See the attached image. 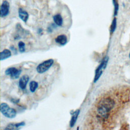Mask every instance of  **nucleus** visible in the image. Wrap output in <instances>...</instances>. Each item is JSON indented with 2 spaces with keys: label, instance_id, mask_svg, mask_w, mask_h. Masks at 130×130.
<instances>
[{
  "label": "nucleus",
  "instance_id": "obj_9",
  "mask_svg": "<svg viewBox=\"0 0 130 130\" xmlns=\"http://www.w3.org/2000/svg\"><path fill=\"white\" fill-rule=\"evenodd\" d=\"M80 113V110L79 109L76 110L75 111H74L73 114H72V116L70 120V125L71 127H73L74 126V125L76 123V122L77 121L78 116L79 114Z\"/></svg>",
  "mask_w": 130,
  "mask_h": 130
},
{
  "label": "nucleus",
  "instance_id": "obj_13",
  "mask_svg": "<svg viewBox=\"0 0 130 130\" xmlns=\"http://www.w3.org/2000/svg\"><path fill=\"white\" fill-rule=\"evenodd\" d=\"M116 18H114L112 22L111 23V27H110V31L111 34H113L116 28V25H117V20H116Z\"/></svg>",
  "mask_w": 130,
  "mask_h": 130
},
{
  "label": "nucleus",
  "instance_id": "obj_8",
  "mask_svg": "<svg viewBox=\"0 0 130 130\" xmlns=\"http://www.w3.org/2000/svg\"><path fill=\"white\" fill-rule=\"evenodd\" d=\"M18 15L19 18L24 22H26L28 18V14L26 11L22 8H19L18 10Z\"/></svg>",
  "mask_w": 130,
  "mask_h": 130
},
{
  "label": "nucleus",
  "instance_id": "obj_1",
  "mask_svg": "<svg viewBox=\"0 0 130 130\" xmlns=\"http://www.w3.org/2000/svg\"><path fill=\"white\" fill-rule=\"evenodd\" d=\"M0 111L5 117L9 118H13L16 115L15 110L10 108L7 104L5 103H1L0 106Z\"/></svg>",
  "mask_w": 130,
  "mask_h": 130
},
{
  "label": "nucleus",
  "instance_id": "obj_14",
  "mask_svg": "<svg viewBox=\"0 0 130 130\" xmlns=\"http://www.w3.org/2000/svg\"><path fill=\"white\" fill-rule=\"evenodd\" d=\"M113 4L114 7V16H116L118 14V10H119V5L117 0H112Z\"/></svg>",
  "mask_w": 130,
  "mask_h": 130
},
{
  "label": "nucleus",
  "instance_id": "obj_17",
  "mask_svg": "<svg viewBox=\"0 0 130 130\" xmlns=\"http://www.w3.org/2000/svg\"><path fill=\"white\" fill-rule=\"evenodd\" d=\"M129 58H130V52H129Z\"/></svg>",
  "mask_w": 130,
  "mask_h": 130
},
{
  "label": "nucleus",
  "instance_id": "obj_3",
  "mask_svg": "<svg viewBox=\"0 0 130 130\" xmlns=\"http://www.w3.org/2000/svg\"><path fill=\"white\" fill-rule=\"evenodd\" d=\"M54 63V60L52 59H47L43 62L40 63L37 67V71L40 74H42L48 71Z\"/></svg>",
  "mask_w": 130,
  "mask_h": 130
},
{
  "label": "nucleus",
  "instance_id": "obj_6",
  "mask_svg": "<svg viewBox=\"0 0 130 130\" xmlns=\"http://www.w3.org/2000/svg\"><path fill=\"white\" fill-rule=\"evenodd\" d=\"M29 80L28 76L24 75L22 76L19 81V86L21 89H24L26 88V85Z\"/></svg>",
  "mask_w": 130,
  "mask_h": 130
},
{
  "label": "nucleus",
  "instance_id": "obj_5",
  "mask_svg": "<svg viewBox=\"0 0 130 130\" xmlns=\"http://www.w3.org/2000/svg\"><path fill=\"white\" fill-rule=\"evenodd\" d=\"M10 4L7 1H4L1 6L0 16L1 17L7 16L9 13Z\"/></svg>",
  "mask_w": 130,
  "mask_h": 130
},
{
  "label": "nucleus",
  "instance_id": "obj_11",
  "mask_svg": "<svg viewBox=\"0 0 130 130\" xmlns=\"http://www.w3.org/2000/svg\"><path fill=\"white\" fill-rule=\"evenodd\" d=\"M54 22L57 26H61L63 24V19L59 14H57L53 17Z\"/></svg>",
  "mask_w": 130,
  "mask_h": 130
},
{
  "label": "nucleus",
  "instance_id": "obj_4",
  "mask_svg": "<svg viewBox=\"0 0 130 130\" xmlns=\"http://www.w3.org/2000/svg\"><path fill=\"white\" fill-rule=\"evenodd\" d=\"M21 72V70L17 69L14 67H11L6 70L5 74L7 75H9L12 79H17L19 77Z\"/></svg>",
  "mask_w": 130,
  "mask_h": 130
},
{
  "label": "nucleus",
  "instance_id": "obj_7",
  "mask_svg": "<svg viewBox=\"0 0 130 130\" xmlns=\"http://www.w3.org/2000/svg\"><path fill=\"white\" fill-rule=\"evenodd\" d=\"M55 42L60 45H64L67 43V37L64 35L58 36L55 39Z\"/></svg>",
  "mask_w": 130,
  "mask_h": 130
},
{
  "label": "nucleus",
  "instance_id": "obj_12",
  "mask_svg": "<svg viewBox=\"0 0 130 130\" xmlns=\"http://www.w3.org/2000/svg\"><path fill=\"white\" fill-rule=\"evenodd\" d=\"M29 89L31 92H34L38 87V82L35 81H32L29 83Z\"/></svg>",
  "mask_w": 130,
  "mask_h": 130
},
{
  "label": "nucleus",
  "instance_id": "obj_16",
  "mask_svg": "<svg viewBox=\"0 0 130 130\" xmlns=\"http://www.w3.org/2000/svg\"><path fill=\"white\" fill-rule=\"evenodd\" d=\"M18 129L16 123H10L9 124L7 127L5 128V129L8 130V129Z\"/></svg>",
  "mask_w": 130,
  "mask_h": 130
},
{
  "label": "nucleus",
  "instance_id": "obj_15",
  "mask_svg": "<svg viewBox=\"0 0 130 130\" xmlns=\"http://www.w3.org/2000/svg\"><path fill=\"white\" fill-rule=\"evenodd\" d=\"M18 47H19V50L20 52H24L25 50V44L22 42L20 41L18 43Z\"/></svg>",
  "mask_w": 130,
  "mask_h": 130
},
{
  "label": "nucleus",
  "instance_id": "obj_2",
  "mask_svg": "<svg viewBox=\"0 0 130 130\" xmlns=\"http://www.w3.org/2000/svg\"><path fill=\"white\" fill-rule=\"evenodd\" d=\"M109 58L108 56H105L103 59L102 60L101 63L99 65V66L98 67L95 71V76L94 78V82H96L100 78L101 76L103 74V72L106 69L108 62Z\"/></svg>",
  "mask_w": 130,
  "mask_h": 130
},
{
  "label": "nucleus",
  "instance_id": "obj_10",
  "mask_svg": "<svg viewBox=\"0 0 130 130\" xmlns=\"http://www.w3.org/2000/svg\"><path fill=\"white\" fill-rule=\"evenodd\" d=\"M11 55V52L9 49H4L0 53V59L1 60H5Z\"/></svg>",
  "mask_w": 130,
  "mask_h": 130
}]
</instances>
